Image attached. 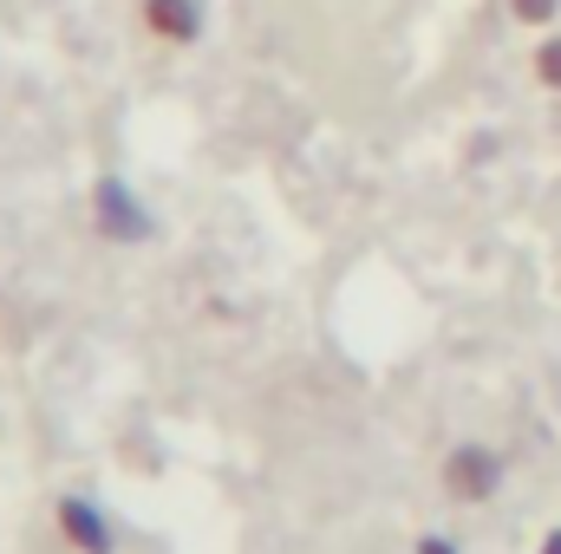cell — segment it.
<instances>
[{
    "mask_svg": "<svg viewBox=\"0 0 561 554\" xmlns=\"http://www.w3.org/2000/svg\"><path fill=\"white\" fill-rule=\"evenodd\" d=\"M496 483H503V457H496V450L457 443V450L444 457V489H450L457 503H483V496H496Z\"/></svg>",
    "mask_w": 561,
    "mask_h": 554,
    "instance_id": "1",
    "label": "cell"
},
{
    "mask_svg": "<svg viewBox=\"0 0 561 554\" xmlns=\"http://www.w3.org/2000/svg\"><path fill=\"white\" fill-rule=\"evenodd\" d=\"M59 529H66V542L79 554H112V522H105V509H92L85 496H66V503H59Z\"/></svg>",
    "mask_w": 561,
    "mask_h": 554,
    "instance_id": "2",
    "label": "cell"
},
{
    "mask_svg": "<svg viewBox=\"0 0 561 554\" xmlns=\"http://www.w3.org/2000/svg\"><path fill=\"white\" fill-rule=\"evenodd\" d=\"M99 229H105V235H118V242H138L144 229H150V216L125 196V183H118V176H105V183H99Z\"/></svg>",
    "mask_w": 561,
    "mask_h": 554,
    "instance_id": "3",
    "label": "cell"
},
{
    "mask_svg": "<svg viewBox=\"0 0 561 554\" xmlns=\"http://www.w3.org/2000/svg\"><path fill=\"white\" fill-rule=\"evenodd\" d=\"M144 26L157 33V39H196L203 33V7L196 0H144Z\"/></svg>",
    "mask_w": 561,
    "mask_h": 554,
    "instance_id": "4",
    "label": "cell"
},
{
    "mask_svg": "<svg viewBox=\"0 0 561 554\" xmlns=\"http://www.w3.org/2000/svg\"><path fill=\"white\" fill-rule=\"evenodd\" d=\"M536 79H542V85H561V39H549V46L536 53Z\"/></svg>",
    "mask_w": 561,
    "mask_h": 554,
    "instance_id": "5",
    "label": "cell"
},
{
    "mask_svg": "<svg viewBox=\"0 0 561 554\" xmlns=\"http://www.w3.org/2000/svg\"><path fill=\"white\" fill-rule=\"evenodd\" d=\"M516 7V20H529V26H542V20H556L561 0H510Z\"/></svg>",
    "mask_w": 561,
    "mask_h": 554,
    "instance_id": "6",
    "label": "cell"
},
{
    "mask_svg": "<svg viewBox=\"0 0 561 554\" xmlns=\"http://www.w3.org/2000/svg\"><path fill=\"white\" fill-rule=\"evenodd\" d=\"M419 554H450V542H424V549Z\"/></svg>",
    "mask_w": 561,
    "mask_h": 554,
    "instance_id": "7",
    "label": "cell"
},
{
    "mask_svg": "<svg viewBox=\"0 0 561 554\" xmlns=\"http://www.w3.org/2000/svg\"><path fill=\"white\" fill-rule=\"evenodd\" d=\"M542 554H561V529H556V535H549V542H542Z\"/></svg>",
    "mask_w": 561,
    "mask_h": 554,
    "instance_id": "8",
    "label": "cell"
}]
</instances>
